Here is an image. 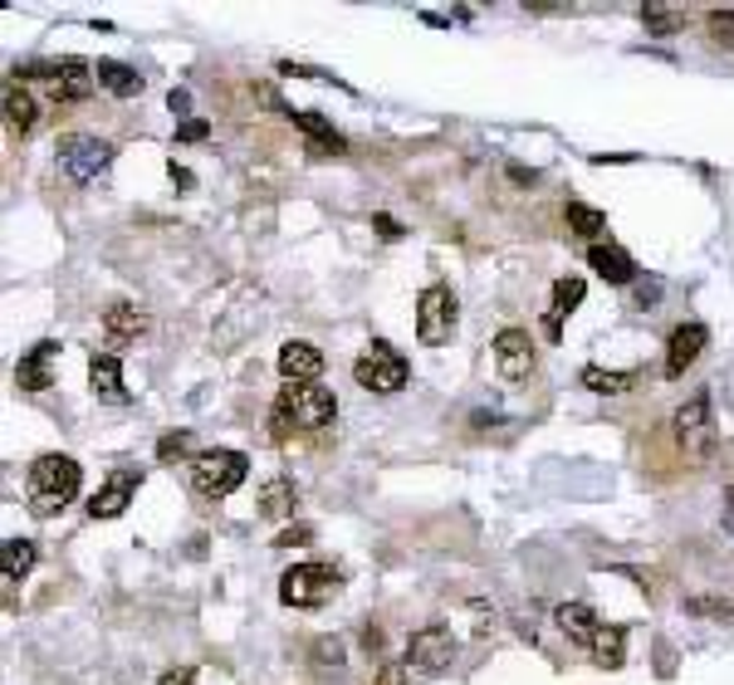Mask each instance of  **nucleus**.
Listing matches in <instances>:
<instances>
[{"mask_svg":"<svg viewBox=\"0 0 734 685\" xmlns=\"http://www.w3.org/2000/svg\"><path fill=\"white\" fill-rule=\"evenodd\" d=\"M334 416H338V397H334L328 387H318V383L279 387L275 411H269V436H275V440H289L294 426H304V431H324Z\"/></svg>","mask_w":734,"mask_h":685,"instance_id":"1","label":"nucleus"},{"mask_svg":"<svg viewBox=\"0 0 734 685\" xmlns=\"http://www.w3.org/2000/svg\"><path fill=\"white\" fill-rule=\"evenodd\" d=\"M79 485H83L79 460H69V456H40V460L30 465V475H24V499H30V514H34V519H54L65 505H73Z\"/></svg>","mask_w":734,"mask_h":685,"instance_id":"2","label":"nucleus"},{"mask_svg":"<svg viewBox=\"0 0 734 685\" xmlns=\"http://www.w3.org/2000/svg\"><path fill=\"white\" fill-rule=\"evenodd\" d=\"M343 587V573L334 563H294L279 578V603L285 607H324Z\"/></svg>","mask_w":734,"mask_h":685,"instance_id":"3","label":"nucleus"},{"mask_svg":"<svg viewBox=\"0 0 734 685\" xmlns=\"http://www.w3.org/2000/svg\"><path fill=\"white\" fill-rule=\"evenodd\" d=\"M245 475H250V460H245L240 450H201V456L191 460V485H196V495H206V499L236 495L245 485Z\"/></svg>","mask_w":734,"mask_h":685,"instance_id":"4","label":"nucleus"},{"mask_svg":"<svg viewBox=\"0 0 734 685\" xmlns=\"http://www.w3.org/2000/svg\"><path fill=\"white\" fill-rule=\"evenodd\" d=\"M353 377H358V387L367 391H377V397H391V391H401L407 387V377H411V363L401 358L391 343H367L363 348V358L353 363Z\"/></svg>","mask_w":734,"mask_h":685,"instance_id":"5","label":"nucleus"},{"mask_svg":"<svg viewBox=\"0 0 734 685\" xmlns=\"http://www.w3.org/2000/svg\"><path fill=\"white\" fill-rule=\"evenodd\" d=\"M108 157H113V147L103 138H93V132H69V138H59V171H65L73 187H89L98 171L108 167Z\"/></svg>","mask_w":734,"mask_h":685,"instance_id":"6","label":"nucleus"},{"mask_svg":"<svg viewBox=\"0 0 734 685\" xmlns=\"http://www.w3.org/2000/svg\"><path fill=\"white\" fill-rule=\"evenodd\" d=\"M450 328H456V294L446 285H426L421 299H416V338L426 348H440L450 338Z\"/></svg>","mask_w":734,"mask_h":685,"instance_id":"7","label":"nucleus"},{"mask_svg":"<svg viewBox=\"0 0 734 685\" xmlns=\"http://www.w3.org/2000/svg\"><path fill=\"white\" fill-rule=\"evenodd\" d=\"M450 656H456V642H450V632L440 627V622H432V627L411 632L407 642V661L416 671H426V676H436V671L450 666Z\"/></svg>","mask_w":734,"mask_h":685,"instance_id":"8","label":"nucleus"},{"mask_svg":"<svg viewBox=\"0 0 734 685\" xmlns=\"http://www.w3.org/2000/svg\"><path fill=\"white\" fill-rule=\"evenodd\" d=\"M138 485H142V470H132V465H122V470H113L103 485L93 489V499H89V514L93 519H118L122 509L132 505V495H138Z\"/></svg>","mask_w":734,"mask_h":685,"instance_id":"9","label":"nucleus"},{"mask_svg":"<svg viewBox=\"0 0 734 685\" xmlns=\"http://www.w3.org/2000/svg\"><path fill=\"white\" fill-rule=\"evenodd\" d=\"M676 436H681L685 450L710 456V446H715V426H710V391H695V397L676 411Z\"/></svg>","mask_w":734,"mask_h":685,"instance_id":"10","label":"nucleus"},{"mask_svg":"<svg viewBox=\"0 0 734 685\" xmlns=\"http://www.w3.org/2000/svg\"><path fill=\"white\" fill-rule=\"evenodd\" d=\"M495 367H499V377H509V383L529 377L534 373V338L524 334V328H499L495 334Z\"/></svg>","mask_w":734,"mask_h":685,"instance_id":"11","label":"nucleus"},{"mask_svg":"<svg viewBox=\"0 0 734 685\" xmlns=\"http://www.w3.org/2000/svg\"><path fill=\"white\" fill-rule=\"evenodd\" d=\"M54 358H59V343L54 338L34 343V348L16 363V387L20 391H49V387H54Z\"/></svg>","mask_w":734,"mask_h":685,"instance_id":"12","label":"nucleus"},{"mask_svg":"<svg viewBox=\"0 0 734 685\" xmlns=\"http://www.w3.org/2000/svg\"><path fill=\"white\" fill-rule=\"evenodd\" d=\"M318 373H324V353H318L309 338H289L285 348H279V377H285L289 387L318 383Z\"/></svg>","mask_w":734,"mask_h":685,"instance_id":"13","label":"nucleus"},{"mask_svg":"<svg viewBox=\"0 0 734 685\" xmlns=\"http://www.w3.org/2000/svg\"><path fill=\"white\" fill-rule=\"evenodd\" d=\"M98 83L93 64H83V59H59L54 64V79H49V93H54V103H79V98H89Z\"/></svg>","mask_w":734,"mask_h":685,"instance_id":"14","label":"nucleus"},{"mask_svg":"<svg viewBox=\"0 0 734 685\" xmlns=\"http://www.w3.org/2000/svg\"><path fill=\"white\" fill-rule=\"evenodd\" d=\"M705 343H710L705 324H681L666 343V377H685V367H695V358L705 353Z\"/></svg>","mask_w":734,"mask_h":685,"instance_id":"15","label":"nucleus"},{"mask_svg":"<svg viewBox=\"0 0 734 685\" xmlns=\"http://www.w3.org/2000/svg\"><path fill=\"white\" fill-rule=\"evenodd\" d=\"M587 265H593L597 279H607V285H632V279H636V260H632L627 250H622L617 240L587 245Z\"/></svg>","mask_w":734,"mask_h":685,"instance_id":"16","label":"nucleus"},{"mask_svg":"<svg viewBox=\"0 0 734 685\" xmlns=\"http://www.w3.org/2000/svg\"><path fill=\"white\" fill-rule=\"evenodd\" d=\"M147 334V314L138 304H113V309L103 314V338L108 348H128V343H138Z\"/></svg>","mask_w":734,"mask_h":685,"instance_id":"17","label":"nucleus"},{"mask_svg":"<svg viewBox=\"0 0 734 685\" xmlns=\"http://www.w3.org/2000/svg\"><path fill=\"white\" fill-rule=\"evenodd\" d=\"M89 387H93V397H103V401H122V397H128V387H122L118 353H93V358H89Z\"/></svg>","mask_w":734,"mask_h":685,"instance_id":"18","label":"nucleus"},{"mask_svg":"<svg viewBox=\"0 0 734 685\" xmlns=\"http://www.w3.org/2000/svg\"><path fill=\"white\" fill-rule=\"evenodd\" d=\"M583 294H587V285L578 275H563L558 285H554V309H548V318H544V328H548V338H558L563 334V318H568L573 309L583 304Z\"/></svg>","mask_w":734,"mask_h":685,"instance_id":"19","label":"nucleus"},{"mask_svg":"<svg viewBox=\"0 0 734 685\" xmlns=\"http://www.w3.org/2000/svg\"><path fill=\"white\" fill-rule=\"evenodd\" d=\"M289 118H294V128L309 138V152H343V147H348L328 118H318V113H289Z\"/></svg>","mask_w":734,"mask_h":685,"instance_id":"20","label":"nucleus"},{"mask_svg":"<svg viewBox=\"0 0 734 685\" xmlns=\"http://www.w3.org/2000/svg\"><path fill=\"white\" fill-rule=\"evenodd\" d=\"M93 73H98V83H103L108 93H118V98H138V93H142V73L132 69V64H118V59H98Z\"/></svg>","mask_w":734,"mask_h":685,"instance_id":"21","label":"nucleus"},{"mask_svg":"<svg viewBox=\"0 0 734 685\" xmlns=\"http://www.w3.org/2000/svg\"><path fill=\"white\" fill-rule=\"evenodd\" d=\"M558 627H563V636H573V642L593 646V636L603 632V622H597V612L587 603H563L558 607Z\"/></svg>","mask_w":734,"mask_h":685,"instance_id":"22","label":"nucleus"},{"mask_svg":"<svg viewBox=\"0 0 734 685\" xmlns=\"http://www.w3.org/2000/svg\"><path fill=\"white\" fill-rule=\"evenodd\" d=\"M578 383L587 391H597V397H622V391L636 387V373H617V367H583Z\"/></svg>","mask_w":734,"mask_h":685,"instance_id":"23","label":"nucleus"},{"mask_svg":"<svg viewBox=\"0 0 734 685\" xmlns=\"http://www.w3.org/2000/svg\"><path fill=\"white\" fill-rule=\"evenodd\" d=\"M34 118H40L34 98L20 89V79H6V122H10V132H30Z\"/></svg>","mask_w":734,"mask_h":685,"instance_id":"24","label":"nucleus"},{"mask_svg":"<svg viewBox=\"0 0 734 685\" xmlns=\"http://www.w3.org/2000/svg\"><path fill=\"white\" fill-rule=\"evenodd\" d=\"M34 544L30 538H6V544H0V573H6V583H20L24 573L34 568Z\"/></svg>","mask_w":734,"mask_h":685,"instance_id":"25","label":"nucleus"},{"mask_svg":"<svg viewBox=\"0 0 734 685\" xmlns=\"http://www.w3.org/2000/svg\"><path fill=\"white\" fill-rule=\"evenodd\" d=\"M587 652H593L597 666L617 671L622 661H627V632H622V627H607V622H603V632L593 636V646H587Z\"/></svg>","mask_w":734,"mask_h":685,"instance_id":"26","label":"nucleus"},{"mask_svg":"<svg viewBox=\"0 0 734 685\" xmlns=\"http://www.w3.org/2000/svg\"><path fill=\"white\" fill-rule=\"evenodd\" d=\"M563 216H568V230H578V236H587L593 245L607 230V216L597 211V206H587V201H568V211H563Z\"/></svg>","mask_w":734,"mask_h":685,"instance_id":"27","label":"nucleus"},{"mask_svg":"<svg viewBox=\"0 0 734 685\" xmlns=\"http://www.w3.org/2000/svg\"><path fill=\"white\" fill-rule=\"evenodd\" d=\"M642 24H646V34H681L685 16L671 6H642Z\"/></svg>","mask_w":734,"mask_h":685,"instance_id":"28","label":"nucleus"},{"mask_svg":"<svg viewBox=\"0 0 734 685\" xmlns=\"http://www.w3.org/2000/svg\"><path fill=\"white\" fill-rule=\"evenodd\" d=\"M289 505H294V485H289V480L265 485V495H260V514H265V519H279V514H289Z\"/></svg>","mask_w":734,"mask_h":685,"instance_id":"29","label":"nucleus"},{"mask_svg":"<svg viewBox=\"0 0 734 685\" xmlns=\"http://www.w3.org/2000/svg\"><path fill=\"white\" fill-rule=\"evenodd\" d=\"M191 450V431H171L157 440V460H177V456H187Z\"/></svg>","mask_w":734,"mask_h":685,"instance_id":"30","label":"nucleus"},{"mask_svg":"<svg viewBox=\"0 0 734 685\" xmlns=\"http://www.w3.org/2000/svg\"><path fill=\"white\" fill-rule=\"evenodd\" d=\"M206 138H211V122L206 118H187L177 128V142H206Z\"/></svg>","mask_w":734,"mask_h":685,"instance_id":"31","label":"nucleus"},{"mask_svg":"<svg viewBox=\"0 0 734 685\" xmlns=\"http://www.w3.org/2000/svg\"><path fill=\"white\" fill-rule=\"evenodd\" d=\"M710 30H715L720 40L734 49V10H710Z\"/></svg>","mask_w":734,"mask_h":685,"instance_id":"32","label":"nucleus"},{"mask_svg":"<svg viewBox=\"0 0 734 685\" xmlns=\"http://www.w3.org/2000/svg\"><path fill=\"white\" fill-rule=\"evenodd\" d=\"M373 685H411V681H407V666H401V661H387V666L377 671Z\"/></svg>","mask_w":734,"mask_h":685,"instance_id":"33","label":"nucleus"},{"mask_svg":"<svg viewBox=\"0 0 734 685\" xmlns=\"http://www.w3.org/2000/svg\"><path fill=\"white\" fill-rule=\"evenodd\" d=\"M685 607H691V612H705V617H734L730 603H710V597H691Z\"/></svg>","mask_w":734,"mask_h":685,"instance_id":"34","label":"nucleus"},{"mask_svg":"<svg viewBox=\"0 0 734 685\" xmlns=\"http://www.w3.org/2000/svg\"><path fill=\"white\" fill-rule=\"evenodd\" d=\"M309 538H314V529H309V524H294V529H285V534L275 538V548H294V544H309Z\"/></svg>","mask_w":734,"mask_h":685,"instance_id":"35","label":"nucleus"},{"mask_svg":"<svg viewBox=\"0 0 734 685\" xmlns=\"http://www.w3.org/2000/svg\"><path fill=\"white\" fill-rule=\"evenodd\" d=\"M373 226H377V236H383V240H397V236H401V230H397V220H391V216H377Z\"/></svg>","mask_w":734,"mask_h":685,"instance_id":"36","label":"nucleus"},{"mask_svg":"<svg viewBox=\"0 0 734 685\" xmlns=\"http://www.w3.org/2000/svg\"><path fill=\"white\" fill-rule=\"evenodd\" d=\"M157 685H196V676H191V671H167Z\"/></svg>","mask_w":734,"mask_h":685,"instance_id":"37","label":"nucleus"},{"mask_svg":"<svg viewBox=\"0 0 734 685\" xmlns=\"http://www.w3.org/2000/svg\"><path fill=\"white\" fill-rule=\"evenodd\" d=\"M187 103H191L187 89H171V113H187Z\"/></svg>","mask_w":734,"mask_h":685,"instance_id":"38","label":"nucleus"},{"mask_svg":"<svg viewBox=\"0 0 734 685\" xmlns=\"http://www.w3.org/2000/svg\"><path fill=\"white\" fill-rule=\"evenodd\" d=\"M725 499H730V505H725V514H730V529H734V489H730V495H725Z\"/></svg>","mask_w":734,"mask_h":685,"instance_id":"39","label":"nucleus"}]
</instances>
